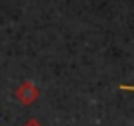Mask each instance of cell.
Here are the masks:
<instances>
[{
    "label": "cell",
    "mask_w": 134,
    "mask_h": 126,
    "mask_svg": "<svg viewBox=\"0 0 134 126\" xmlns=\"http://www.w3.org/2000/svg\"><path fill=\"white\" fill-rule=\"evenodd\" d=\"M16 99L22 105H32L40 99V89L32 83V81H24L20 87L16 89Z\"/></svg>",
    "instance_id": "obj_1"
},
{
    "label": "cell",
    "mask_w": 134,
    "mask_h": 126,
    "mask_svg": "<svg viewBox=\"0 0 134 126\" xmlns=\"http://www.w3.org/2000/svg\"><path fill=\"white\" fill-rule=\"evenodd\" d=\"M24 126H42V124H40L38 120H28V122H26Z\"/></svg>",
    "instance_id": "obj_2"
},
{
    "label": "cell",
    "mask_w": 134,
    "mask_h": 126,
    "mask_svg": "<svg viewBox=\"0 0 134 126\" xmlns=\"http://www.w3.org/2000/svg\"><path fill=\"white\" fill-rule=\"evenodd\" d=\"M122 91H134V85H122Z\"/></svg>",
    "instance_id": "obj_3"
}]
</instances>
